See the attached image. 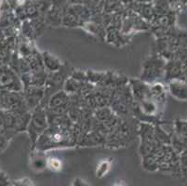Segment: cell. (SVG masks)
<instances>
[{
    "instance_id": "obj_3",
    "label": "cell",
    "mask_w": 187,
    "mask_h": 186,
    "mask_svg": "<svg viewBox=\"0 0 187 186\" xmlns=\"http://www.w3.org/2000/svg\"><path fill=\"white\" fill-rule=\"evenodd\" d=\"M7 94L2 95L0 98V103L5 109H17L21 103V98L16 92H6Z\"/></svg>"
},
{
    "instance_id": "obj_6",
    "label": "cell",
    "mask_w": 187,
    "mask_h": 186,
    "mask_svg": "<svg viewBox=\"0 0 187 186\" xmlns=\"http://www.w3.org/2000/svg\"><path fill=\"white\" fill-rule=\"evenodd\" d=\"M50 166L52 168H61V163L57 159H50Z\"/></svg>"
},
{
    "instance_id": "obj_5",
    "label": "cell",
    "mask_w": 187,
    "mask_h": 186,
    "mask_svg": "<svg viewBox=\"0 0 187 186\" xmlns=\"http://www.w3.org/2000/svg\"><path fill=\"white\" fill-rule=\"evenodd\" d=\"M27 93H28V97L26 98V103L30 104V107L33 105H36L43 96V91L37 88L30 89Z\"/></svg>"
},
{
    "instance_id": "obj_2",
    "label": "cell",
    "mask_w": 187,
    "mask_h": 186,
    "mask_svg": "<svg viewBox=\"0 0 187 186\" xmlns=\"http://www.w3.org/2000/svg\"><path fill=\"white\" fill-rule=\"evenodd\" d=\"M21 84L13 71L6 66L0 67V88L7 90H20Z\"/></svg>"
},
{
    "instance_id": "obj_1",
    "label": "cell",
    "mask_w": 187,
    "mask_h": 186,
    "mask_svg": "<svg viewBox=\"0 0 187 186\" xmlns=\"http://www.w3.org/2000/svg\"><path fill=\"white\" fill-rule=\"evenodd\" d=\"M47 130V116L44 110H36L29 121V131L33 139H36Z\"/></svg>"
},
{
    "instance_id": "obj_7",
    "label": "cell",
    "mask_w": 187,
    "mask_h": 186,
    "mask_svg": "<svg viewBox=\"0 0 187 186\" xmlns=\"http://www.w3.org/2000/svg\"><path fill=\"white\" fill-rule=\"evenodd\" d=\"M115 186H122V185H120V184H116Z\"/></svg>"
},
{
    "instance_id": "obj_4",
    "label": "cell",
    "mask_w": 187,
    "mask_h": 186,
    "mask_svg": "<svg viewBox=\"0 0 187 186\" xmlns=\"http://www.w3.org/2000/svg\"><path fill=\"white\" fill-rule=\"evenodd\" d=\"M43 59H44L45 67L51 72L57 71V70L61 67V63L59 61V60L56 59L53 55H50V54H49V53H44Z\"/></svg>"
}]
</instances>
